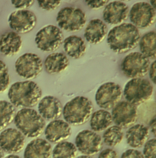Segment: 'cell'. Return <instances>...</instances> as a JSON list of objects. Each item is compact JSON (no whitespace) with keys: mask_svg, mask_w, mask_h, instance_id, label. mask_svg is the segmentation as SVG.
Returning <instances> with one entry per match:
<instances>
[{"mask_svg":"<svg viewBox=\"0 0 156 158\" xmlns=\"http://www.w3.org/2000/svg\"><path fill=\"white\" fill-rule=\"evenodd\" d=\"M150 4L156 10V1H150Z\"/></svg>","mask_w":156,"mask_h":158,"instance_id":"obj_40","label":"cell"},{"mask_svg":"<svg viewBox=\"0 0 156 158\" xmlns=\"http://www.w3.org/2000/svg\"><path fill=\"white\" fill-rule=\"evenodd\" d=\"M129 18L137 28L145 29L151 26L156 18V11L150 3L140 2L135 3L129 12Z\"/></svg>","mask_w":156,"mask_h":158,"instance_id":"obj_12","label":"cell"},{"mask_svg":"<svg viewBox=\"0 0 156 158\" xmlns=\"http://www.w3.org/2000/svg\"><path fill=\"white\" fill-rule=\"evenodd\" d=\"M14 123L24 136L35 138L44 132L45 121L38 112L31 108L21 109L16 114Z\"/></svg>","mask_w":156,"mask_h":158,"instance_id":"obj_3","label":"cell"},{"mask_svg":"<svg viewBox=\"0 0 156 158\" xmlns=\"http://www.w3.org/2000/svg\"><path fill=\"white\" fill-rule=\"evenodd\" d=\"M52 147L46 139L37 138L27 145L24 152V158H51Z\"/></svg>","mask_w":156,"mask_h":158,"instance_id":"obj_20","label":"cell"},{"mask_svg":"<svg viewBox=\"0 0 156 158\" xmlns=\"http://www.w3.org/2000/svg\"><path fill=\"white\" fill-rule=\"evenodd\" d=\"M69 64L68 58L62 52H53L49 54L44 61L45 71L50 74L62 73L67 68Z\"/></svg>","mask_w":156,"mask_h":158,"instance_id":"obj_23","label":"cell"},{"mask_svg":"<svg viewBox=\"0 0 156 158\" xmlns=\"http://www.w3.org/2000/svg\"><path fill=\"white\" fill-rule=\"evenodd\" d=\"M86 5L90 9L98 10L107 5L109 2L108 1H87L85 2Z\"/></svg>","mask_w":156,"mask_h":158,"instance_id":"obj_36","label":"cell"},{"mask_svg":"<svg viewBox=\"0 0 156 158\" xmlns=\"http://www.w3.org/2000/svg\"><path fill=\"white\" fill-rule=\"evenodd\" d=\"M140 53L149 59H156V32L150 31L143 35L139 40Z\"/></svg>","mask_w":156,"mask_h":158,"instance_id":"obj_26","label":"cell"},{"mask_svg":"<svg viewBox=\"0 0 156 158\" xmlns=\"http://www.w3.org/2000/svg\"><path fill=\"white\" fill-rule=\"evenodd\" d=\"M7 95L10 103L15 108H31L38 103L42 96V90L33 81H19L10 86Z\"/></svg>","mask_w":156,"mask_h":158,"instance_id":"obj_2","label":"cell"},{"mask_svg":"<svg viewBox=\"0 0 156 158\" xmlns=\"http://www.w3.org/2000/svg\"><path fill=\"white\" fill-rule=\"evenodd\" d=\"M22 46L21 36L14 31L4 33L0 37V52L5 56L12 57L16 55Z\"/></svg>","mask_w":156,"mask_h":158,"instance_id":"obj_19","label":"cell"},{"mask_svg":"<svg viewBox=\"0 0 156 158\" xmlns=\"http://www.w3.org/2000/svg\"><path fill=\"white\" fill-rule=\"evenodd\" d=\"M122 95L120 86L114 82H107L99 87L95 95L96 103L103 110L112 109L120 102Z\"/></svg>","mask_w":156,"mask_h":158,"instance_id":"obj_10","label":"cell"},{"mask_svg":"<svg viewBox=\"0 0 156 158\" xmlns=\"http://www.w3.org/2000/svg\"><path fill=\"white\" fill-rule=\"evenodd\" d=\"M43 69V63L40 57L31 52L22 54L15 63V70L19 76L30 80L38 77Z\"/></svg>","mask_w":156,"mask_h":158,"instance_id":"obj_9","label":"cell"},{"mask_svg":"<svg viewBox=\"0 0 156 158\" xmlns=\"http://www.w3.org/2000/svg\"><path fill=\"white\" fill-rule=\"evenodd\" d=\"M4 158H21L18 155H16V154H10V155H7L6 157Z\"/></svg>","mask_w":156,"mask_h":158,"instance_id":"obj_39","label":"cell"},{"mask_svg":"<svg viewBox=\"0 0 156 158\" xmlns=\"http://www.w3.org/2000/svg\"><path fill=\"white\" fill-rule=\"evenodd\" d=\"M124 137L122 128L117 125L108 127L102 135L103 142L109 147H114L120 144Z\"/></svg>","mask_w":156,"mask_h":158,"instance_id":"obj_29","label":"cell"},{"mask_svg":"<svg viewBox=\"0 0 156 158\" xmlns=\"http://www.w3.org/2000/svg\"><path fill=\"white\" fill-rule=\"evenodd\" d=\"M149 71L150 80L152 83L156 84V60L150 65Z\"/></svg>","mask_w":156,"mask_h":158,"instance_id":"obj_37","label":"cell"},{"mask_svg":"<svg viewBox=\"0 0 156 158\" xmlns=\"http://www.w3.org/2000/svg\"><path fill=\"white\" fill-rule=\"evenodd\" d=\"M10 83V75L6 64L0 60V93L6 90Z\"/></svg>","mask_w":156,"mask_h":158,"instance_id":"obj_30","label":"cell"},{"mask_svg":"<svg viewBox=\"0 0 156 158\" xmlns=\"http://www.w3.org/2000/svg\"><path fill=\"white\" fill-rule=\"evenodd\" d=\"M140 39L138 28L129 23H123L112 28L107 36V43L115 53L122 54L135 48Z\"/></svg>","mask_w":156,"mask_h":158,"instance_id":"obj_1","label":"cell"},{"mask_svg":"<svg viewBox=\"0 0 156 158\" xmlns=\"http://www.w3.org/2000/svg\"><path fill=\"white\" fill-rule=\"evenodd\" d=\"M10 28L18 34H24L32 31L37 25L36 15L28 10H18L12 12L8 17Z\"/></svg>","mask_w":156,"mask_h":158,"instance_id":"obj_13","label":"cell"},{"mask_svg":"<svg viewBox=\"0 0 156 158\" xmlns=\"http://www.w3.org/2000/svg\"><path fill=\"white\" fill-rule=\"evenodd\" d=\"M59 1H38L39 7L44 10L50 11L56 10L61 4Z\"/></svg>","mask_w":156,"mask_h":158,"instance_id":"obj_32","label":"cell"},{"mask_svg":"<svg viewBox=\"0 0 156 158\" xmlns=\"http://www.w3.org/2000/svg\"><path fill=\"white\" fill-rule=\"evenodd\" d=\"M112 123L111 114L103 109L94 112L90 118V127L96 133L106 130Z\"/></svg>","mask_w":156,"mask_h":158,"instance_id":"obj_25","label":"cell"},{"mask_svg":"<svg viewBox=\"0 0 156 158\" xmlns=\"http://www.w3.org/2000/svg\"><path fill=\"white\" fill-rule=\"evenodd\" d=\"M25 144V137L18 129L6 128L0 133V148L6 153H18L24 148Z\"/></svg>","mask_w":156,"mask_h":158,"instance_id":"obj_15","label":"cell"},{"mask_svg":"<svg viewBox=\"0 0 156 158\" xmlns=\"http://www.w3.org/2000/svg\"><path fill=\"white\" fill-rule=\"evenodd\" d=\"M63 43L65 52L73 59H79L86 53V43L80 37L75 35L69 36L63 40Z\"/></svg>","mask_w":156,"mask_h":158,"instance_id":"obj_24","label":"cell"},{"mask_svg":"<svg viewBox=\"0 0 156 158\" xmlns=\"http://www.w3.org/2000/svg\"><path fill=\"white\" fill-rule=\"evenodd\" d=\"M46 140L53 144H57L68 139L72 134L70 125L60 119L51 121L44 129Z\"/></svg>","mask_w":156,"mask_h":158,"instance_id":"obj_16","label":"cell"},{"mask_svg":"<svg viewBox=\"0 0 156 158\" xmlns=\"http://www.w3.org/2000/svg\"><path fill=\"white\" fill-rule=\"evenodd\" d=\"M16 108L9 102L0 100V132L6 129L14 119Z\"/></svg>","mask_w":156,"mask_h":158,"instance_id":"obj_27","label":"cell"},{"mask_svg":"<svg viewBox=\"0 0 156 158\" xmlns=\"http://www.w3.org/2000/svg\"><path fill=\"white\" fill-rule=\"evenodd\" d=\"M150 61L139 52H133L126 55L121 63L123 73L129 78H141L146 75L150 66Z\"/></svg>","mask_w":156,"mask_h":158,"instance_id":"obj_8","label":"cell"},{"mask_svg":"<svg viewBox=\"0 0 156 158\" xmlns=\"http://www.w3.org/2000/svg\"><path fill=\"white\" fill-rule=\"evenodd\" d=\"M111 115L113 122L122 128L134 124L138 117L136 106L125 101L120 102L113 108Z\"/></svg>","mask_w":156,"mask_h":158,"instance_id":"obj_14","label":"cell"},{"mask_svg":"<svg viewBox=\"0 0 156 158\" xmlns=\"http://www.w3.org/2000/svg\"><path fill=\"white\" fill-rule=\"evenodd\" d=\"M62 30L53 25L45 26L40 29L35 36L37 48L42 51L53 52L57 50L63 42Z\"/></svg>","mask_w":156,"mask_h":158,"instance_id":"obj_7","label":"cell"},{"mask_svg":"<svg viewBox=\"0 0 156 158\" xmlns=\"http://www.w3.org/2000/svg\"><path fill=\"white\" fill-rule=\"evenodd\" d=\"M78 150L75 145L69 141L57 143L52 151L53 158H76Z\"/></svg>","mask_w":156,"mask_h":158,"instance_id":"obj_28","label":"cell"},{"mask_svg":"<svg viewBox=\"0 0 156 158\" xmlns=\"http://www.w3.org/2000/svg\"><path fill=\"white\" fill-rule=\"evenodd\" d=\"M149 129L142 124L133 125L129 127L126 134L128 145L133 148L143 147L149 138Z\"/></svg>","mask_w":156,"mask_h":158,"instance_id":"obj_22","label":"cell"},{"mask_svg":"<svg viewBox=\"0 0 156 158\" xmlns=\"http://www.w3.org/2000/svg\"><path fill=\"white\" fill-rule=\"evenodd\" d=\"M4 153L2 150L0 148V158H4Z\"/></svg>","mask_w":156,"mask_h":158,"instance_id":"obj_42","label":"cell"},{"mask_svg":"<svg viewBox=\"0 0 156 158\" xmlns=\"http://www.w3.org/2000/svg\"><path fill=\"white\" fill-rule=\"evenodd\" d=\"M98 158H119V155L114 150L106 148L100 152Z\"/></svg>","mask_w":156,"mask_h":158,"instance_id":"obj_35","label":"cell"},{"mask_svg":"<svg viewBox=\"0 0 156 158\" xmlns=\"http://www.w3.org/2000/svg\"><path fill=\"white\" fill-rule=\"evenodd\" d=\"M56 22L60 29L67 32H78L83 29L86 23V14L79 8L67 6L57 13Z\"/></svg>","mask_w":156,"mask_h":158,"instance_id":"obj_6","label":"cell"},{"mask_svg":"<svg viewBox=\"0 0 156 158\" xmlns=\"http://www.w3.org/2000/svg\"><path fill=\"white\" fill-rule=\"evenodd\" d=\"M156 138L148 140L144 145L143 155L145 158H156Z\"/></svg>","mask_w":156,"mask_h":158,"instance_id":"obj_31","label":"cell"},{"mask_svg":"<svg viewBox=\"0 0 156 158\" xmlns=\"http://www.w3.org/2000/svg\"><path fill=\"white\" fill-rule=\"evenodd\" d=\"M153 87L151 83L144 78H133L125 86L124 96L127 102L140 105L148 100L152 95Z\"/></svg>","mask_w":156,"mask_h":158,"instance_id":"obj_5","label":"cell"},{"mask_svg":"<svg viewBox=\"0 0 156 158\" xmlns=\"http://www.w3.org/2000/svg\"><path fill=\"white\" fill-rule=\"evenodd\" d=\"M129 15L127 4L121 1H113L105 6L102 18L105 23L110 25H117L124 22Z\"/></svg>","mask_w":156,"mask_h":158,"instance_id":"obj_17","label":"cell"},{"mask_svg":"<svg viewBox=\"0 0 156 158\" xmlns=\"http://www.w3.org/2000/svg\"><path fill=\"white\" fill-rule=\"evenodd\" d=\"M34 1H12V5L18 10H25L29 9L34 4Z\"/></svg>","mask_w":156,"mask_h":158,"instance_id":"obj_33","label":"cell"},{"mask_svg":"<svg viewBox=\"0 0 156 158\" xmlns=\"http://www.w3.org/2000/svg\"><path fill=\"white\" fill-rule=\"evenodd\" d=\"M62 110L61 101L54 96L43 97L38 104V113L44 120L53 121L59 119L62 114Z\"/></svg>","mask_w":156,"mask_h":158,"instance_id":"obj_18","label":"cell"},{"mask_svg":"<svg viewBox=\"0 0 156 158\" xmlns=\"http://www.w3.org/2000/svg\"><path fill=\"white\" fill-rule=\"evenodd\" d=\"M93 103L83 96H78L67 102L63 108L64 119L70 125L77 126L86 123L93 113Z\"/></svg>","mask_w":156,"mask_h":158,"instance_id":"obj_4","label":"cell"},{"mask_svg":"<svg viewBox=\"0 0 156 158\" xmlns=\"http://www.w3.org/2000/svg\"><path fill=\"white\" fill-rule=\"evenodd\" d=\"M150 128L154 136H156V117H154L150 122Z\"/></svg>","mask_w":156,"mask_h":158,"instance_id":"obj_38","label":"cell"},{"mask_svg":"<svg viewBox=\"0 0 156 158\" xmlns=\"http://www.w3.org/2000/svg\"><path fill=\"white\" fill-rule=\"evenodd\" d=\"M121 158H145L142 152L136 149H129L123 152Z\"/></svg>","mask_w":156,"mask_h":158,"instance_id":"obj_34","label":"cell"},{"mask_svg":"<svg viewBox=\"0 0 156 158\" xmlns=\"http://www.w3.org/2000/svg\"><path fill=\"white\" fill-rule=\"evenodd\" d=\"M107 33L108 27L102 20L99 19H92L86 27L84 37L89 43L98 44L105 39Z\"/></svg>","mask_w":156,"mask_h":158,"instance_id":"obj_21","label":"cell"},{"mask_svg":"<svg viewBox=\"0 0 156 158\" xmlns=\"http://www.w3.org/2000/svg\"><path fill=\"white\" fill-rule=\"evenodd\" d=\"M75 146L82 154L91 156L100 152L102 147V139L99 135L89 129L80 131L75 140Z\"/></svg>","mask_w":156,"mask_h":158,"instance_id":"obj_11","label":"cell"},{"mask_svg":"<svg viewBox=\"0 0 156 158\" xmlns=\"http://www.w3.org/2000/svg\"><path fill=\"white\" fill-rule=\"evenodd\" d=\"M76 158H93L91 156H87V155H80Z\"/></svg>","mask_w":156,"mask_h":158,"instance_id":"obj_41","label":"cell"}]
</instances>
